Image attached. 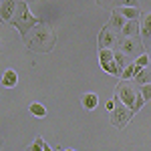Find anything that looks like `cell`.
<instances>
[{"label":"cell","instance_id":"5bb4252c","mask_svg":"<svg viewBox=\"0 0 151 151\" xmlns=\"http://www.w3.org/2000/svg\"><path fill=\"white\" fill-rule=\"evenodd\" d=\"M141 36H143L145 40L151 38V12H147V14L141 16Z\"/></svg>","mask_w":151,"mask_h":151},{"label":"cell","instance_id":"d4e9b609","mask_svg":"<svg viewBox=\"0 0 151 151\" xmlns=\"http://www.w3.org/2000/svg\"><path fill=\"white\" fill-rule=\"evenodd\" d=\"M149 67H151V50H149Z\"/></svg>","mask_w":151,"mask_h":151},{"label":"cell","instance_id":"ffe728a7","mask_svg":"<svg viewBox=\"0 0 151 151\" xmlns=\"http://www.w3.org/2000/svg\"><path fill=\"white\" fill-rule=\"evenodd\" d=\"M115 63L121 67V69H125V67L129 65V63H127V57H125L121 50H115Z\"/></svg>","mask_w":151,"mask_h":151},{"label":"cell","instance_id":"7402d4cb","mask_svg":"<svg viewBox=\"0 0 151 151\" xmlns=\"http://www.w3.org/2000/svg\"><path fill=\"white\" fill-rule=\"evenodd\" d=\"M147 103V101H145V99H143V95H137V101H135V107H133V111H135V113H137V111H141V107H143V105Z\"/></svg>","mask_w":151,"mask_h":151},{"label":"cell","instance_id":"7a4b0ae2","mask_svg":"<svg viewBox=\"0 0 151 151\" xmlns=\"http://www.w3.org/2000/svg\"><path fill=\"white\" fill-rule=\"evenodd\" d=\"M38 22L36 20V16L32 14V12L28 10V4H26V0H18V10H16V14H14V18H12V26L20 32L22 36L28 35V30L35 26V24Z\"/></svg>","mask_w":151,"mask_h":151},{"label":"cell","instance_id":"7c38bea8","mask_svg":"<svg viewBox=\"0 0 151 151\" xmlns=\"http://www.w3.org/2000/svg\"><path fill=\"white\" fill-rule=\"evenodd\" d=\"M81 105H83V109L93 111V109H97V105H99V97L95 93H85L81 97Z\"/></svg>","mask_w":151,"mask_h":151},{"label":"cell","instance_id":"6da1fadb","mask_svg":"<svg viewBox=\"0 0 151 151\" xmlns=\"http://www.w3.org/2000/svg\"><path fill=\"white\" fill-rule=\"evenodd\" d=\"M22 38L28 50H32V52H50L57 45V35L47 22H36L28 30V35Z\"/></svg>","mask_w":151,"mask_h":151},{"label":"cell","instance_id":"4316f807","mask_svg":"<svg viewBox=\"0 0 151 151\" xmlns=\"http://www.w3.org/2000/svg\"><path fill=\"white\" fill-rule=\"evenodd\" d=\"M24 151H30V149H24Z\"/></svg>","mask_w":151,"mask_h":151},{"label":"cell","instance_id":"e0dca14e","mask_svg":"<svg viewBox=\"0 0 151 151\" xmlns=\"http://www.w3.org/2000/svg\"><path fill=\"white\" fill-rule=\"evenodd\" d=\"M137 69H139V67H137L135 63H131V65H127V67L123 69V77H121V79H127V81H131V79L135 77V73H137Z\"/></svg>","mask_w":151,"mask_h":151},{"label":"cell","instance_id":"9a60e30c","mask_svg":"<svg viewBox=\"0 0 151 151\" xmlns=\"http://www.w3.org/2000/svg\"><path fill=\"white\" fill-rule=\"evenodd\" d=\"M117 10L121 12L127 20H135V18H139V16H141L137 6H121V8H117Z\"/></svg>","mask_w":151,"mask_h":151},{"label":"cell","instance_id":"ba28073f","mask_svg":"<svg viewBox=\"0 0 151 151\" xmlns=\"http://www.w3.org/2000/svg\"><path fill=\"white\" fill-rule=\"evenodd\" d=\"M99 6L103 8H121V6H137L139 8V0H97Z\"/></svg>","mask_w":151,"mask_h":151},{"label":"cell","instance_id":"5b68a950","mask_svg":"<svg viewBox=\"0 0 151 151\" xmlns=\"http://www.w3.org/2000/svg\"><path fill=\"white\" fill-rule=\"evenodd\" d=\"M133 115H135V111L131 109V107H127V105L119 103L111 111V117H109V121H111V125L117 129H125L129 125V121L133 119Z\"/></svg>","mask_w":151,"mask_h":151},{"label":"cell","instance_id":"2e32d148","mask_svg":"<svg viewBox=\"0 0 151 151\" xmlns=\"http://www.w3.org/2000/svg\"><path fill=\"white\" fill-rule=\"evenodd\" d=\"M28 111H30V113H32L35 117H38V119L47 117V107H45V105H40V103H30Z\"/></svg>","mask_w":151,"mask_h":151},{"label":"cell","instance_id":"3957f363","mask_svg":"<svg viewBox=\"0 0 151 151\" xmlns=\"http://www.w3.org/2000/svg\"><path fill=\"white\" fill-rule=\"evenodd\" d=\"M137 95H139V91H135V87L127 79H121L119 81V85H117V89H115V99L119 103H123V105H127V107L133 109L135 107V101H137Z\"/></svg>","mask_w":151,"mask_h":151},{"label":"cell","instance_id":"8992f818","mask_svg":"<svg viewBox=\"0 0 151 151\" xmlns=\"http://www.w3.org/2000/svg\"><path fill=\"white\" fill-rule=\"evenodd\" d=\"M97 45H99V50H101V48H115V47H119V32H115V30L111 28V24H105L103 28H101V32H99Z\"/></svg>","mask_w":151,"mask_h":151},{"label":"cell","instance_id":"277c9868","mask_svg":"<svg viewBox=\"0 0 151 151\" xmlns=\"http://www.w3.org/2000/svg\"><path fill=\"white\" fill-rule=\"evenodd\" d=\"M119 50L125 55L127 58H135L143 52V42L139 36H121L119 38Z\"/></svg>","mask_w":151,"mask_h":151},{"label":"cell","instance_id":"30bf717a","mask_svg":"<svg viewBox=\"0 0 151 151\" xmlns=\"http://www.w3.org/2000/svg\"><path fill=\"white\" fill-rule=\"evenodd\" d=\"M16 85H18V75H16V70L6 69L2 73V87H4V89H14Z\"/></svg>","mask_w":151,"mask_h":151},{"label":"cell","instance_id":"44dd1931","mask_svg":"<svg viewBox=\"0 0 151 151\" xmlns=\"http://www.w3.org/2000/svg\"><path fill=\"white\" fill-rule=\"evenodd\" d=\"M139 93L143 95L145 101H151V83H147V85H139Z\"/></svg>","mask_w":151,"mask_h":151},{"label":"cell","instance_id":"9c48e42d","mask_svg":"<svg viewBox=\"0 0 151 151\" xmlns=\"http://www.w3.org/2000/svg\"><path fill=\"white\" fill-rule=\"evenodd\" d=\"M109 24H111V28H113L115 32H119V35H121L123 26L127 24V18H125L121 12L117 10V8H113V10H111V18H109Z\"/></svg>","mask_w":151,"mask_h":151},{"label":"cell","instance_id":"4fadbf2b","mask_svg":"<svg viewBox=\"0 0 151 151\" xmlns=\"http://www.w3.org/2000/svg\"><path fill=\"white\" fill-rule=\"evenodd\" d=\"M133 81L137 83V85H147V83H151V69H149V67H145V69H137L135 77H133Z\"/></svg>","mask_w":151,"mask_h":151},{"label":"cell","instance_id":"d6986e66","mask_svg":"<svg viewBox=\"0 0 151 151\" xmlns=\"http://www.w3.org/2000/svg\"><path fill=\"white\" fill-rule=\"evenodd\" d=\"M45 145H47V141L42 139V137H36L28 149H30V151H45Z\"/></svg>","mask_w":151,"mask_h":151},{"label":"cell","instance_id":"52a82bcc","mask_svg":"<svg viewBox=\"0 0 151 151\" xmlns=\"http://www.w3.org/2000/svg\"><path fill=\"white\" fill-rule=\"evenodd\" d=\"M16 10H18V0H2V4H0V16H2L4 22L10 24Z\"/></svg>","mask_w":151,"mask_h":151},{"label":"cell","instance_id":"484cf974","mask_svg":"<svg viewBox=\"0 0 151 151\" xmlns=\"http://www.w3.org/2000/svg\"><path fill=\"white\" fill-rule=\"evenodd\" d=\"M65 151H77V149H65Z\"/></svg>","mask_w":151,"mask_h":151},{"label":"cell","instance_id":"603a6c76","mask_svg":"<svg viewBox=\"0 0 151 151\" xmlns=\"http://www.w3.org/2000/svg\"><path fill=\"white\" fill-rule=\"evenodd\" d=\"M117 103H119L117 99H113V101H107V103H105V109H107V111L111 113V111H113V109H115V107H117Z\"/></svg>","mask_w":151,"mask_h":151},{"label":"cell","instance_id":"ac0fdd59","mask_svg":"<svg viewBox=\"0 0 151 151\" xmlns=\"http://www.w3.org/2000/svg\"><path fill=\"white\" fill-rule=\"evenodd\" d=\"M133 63H135L139 69H145V67H149V52H141V55L135 58Z\"/></svg>","mask_w":151,"mask_h":151},{"label":"cell","instance_id":"8fae6325","mask_svg":"<svg viewBox=\"0 0 151 151\" xmlns=\"http://www.w3.org/2000/svg\"><path fill=\"white\" fill-rule=\"evenodd\" d=\"M139 20L135 18V20H127V24L123 26V30H121V36H139Z\"/></svg>","mask_w":151,"mask_h":151},{"label":"cell","instance_id":"cb8c5ba5","mask_svg":"<svg viewBox=\"0 0 151 151\" xmlns=\"http://www.w3.org/2000/svg\"><path fill=\"white\" fill-rule=\"evenodd\" d=\"M45 151H52V147L50 145H45Z\"/></svg>","mask_w":151,"mask_h":151}]
</instances>
